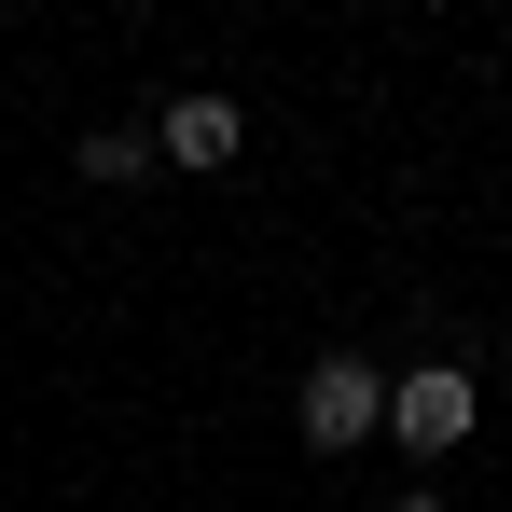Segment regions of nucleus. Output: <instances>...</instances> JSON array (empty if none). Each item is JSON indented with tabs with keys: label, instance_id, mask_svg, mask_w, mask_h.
Wrapping results in <instances>:
<instances>
[{
	"label": "nucleus",
	"instance_id": "3",
	"mask_svg": "<svg viewBox=\"0 0 512 512\" xmlns=\"http://www.w3.org/2000/svg\"><path fill=\"white\" fill-rule=\"evenodd\" d=\"M153 167H236V97H180L153 125Z\"/></svg>",
	"mask_w": 512,
	"mask_h": 512
},
{
	"label": "nucleus",
	"instance_id": "2",
	"mask_svg": "<svg viewBox=\"0 0 512 512\" xmlns=\"http://www.w3.org/2000/svg\"><path fill=\"white\" fill-rule=\"evenodd\" d=\"M388 416V388H374V374H360V360H319V374H305V443H360V429Z\"/></svg>",
	"mask_w": 512,
	"mask_h": 512
},
{
	"label": "nucleus",
	"instance_id": "1",
	"mask_svg": "<svg viewBox=\"0 0 512 512\" xmlns=\"http://www.w3.org/2000/svg\"><path fill=\"white\" fill-rule=\"evenodd\" d=\"M388 429H402L416 457H457V443H471V374H443V360L402 374V388H388Z\"/></svg>",
	"mask_w": 512,
	"mask_h": 512
},
{
	"label": "nucleus",
	"instance_id": "4",
	"mask_svg": "<svg viewBox=\"0 0 512 512\" xmlns=\"http://www.w3.org/2000/svg\"><path fill=\"white\" fill-rule=\"evenodd\" d=\"M139 167H153V139H125V125H97V139H84V180H139Z\"/></svg>",
	"mask_w": 512,
	"mask_h": 512
},
{
	"label": "nucleus",
	"instance_id": "5",
	"mask_svg": "<svg viewBox=\"0 0 512 512\" xmlns=\"http://www.w3.org/2000/svg\"><path fill=\"white\" fill-rule=\"evenodd\" d=\"M388 512H443V499H388Z\"/></svg>",
	"mask_w": 512,
	"mask_h": 512
}]
</instances>
